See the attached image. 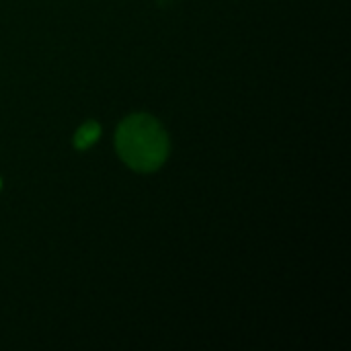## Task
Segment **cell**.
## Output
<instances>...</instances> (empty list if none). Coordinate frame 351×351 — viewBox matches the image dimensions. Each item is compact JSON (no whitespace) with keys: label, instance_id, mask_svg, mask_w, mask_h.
<instances>
[{"label":"cell","instance_id":"cell-1","mask_svg":"<svg viewBox=\"0 0 351 351\" xmlns=\"http://www.w3.org/2000/svg\"><path fill=\"white\" fill-rule=\"evenodd\" d=\"M169 146L167 130L148 113H134L117 125L115 148L132 171H158L169 156Z\"/></svg>","mask_w":351,"mask_h":351},{"label":"cell","instance_id":"cell-2","mask_svg":"<svg viewBox=\"0 0 351 351\" xmlns=\"http://www.w3.org/2000/svg\"><path fill=\"white\" fill-rule=\"evenodd\" d=\"M99 136H101V125L97 121H86V123H82L76 130V134H74V146L78 150H86V148H90L99 140Z\"/></svg>","mask_w":351,"mask_h":351}]
</instances>
